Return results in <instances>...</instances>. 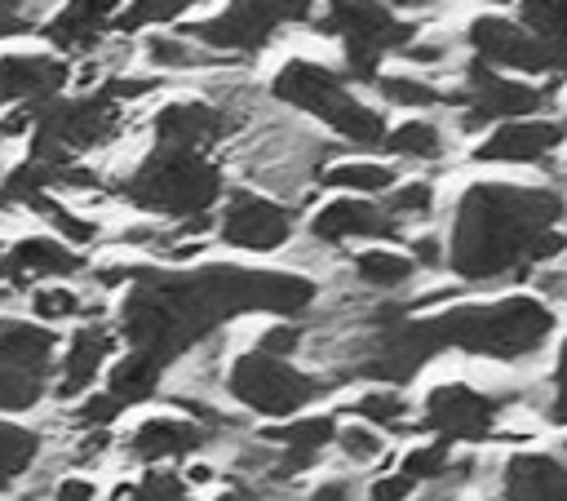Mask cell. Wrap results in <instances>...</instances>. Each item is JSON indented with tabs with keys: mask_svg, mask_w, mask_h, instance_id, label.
I'll use <instances>...</instances> for the list:
<instances>
[{
	"mask_svg": "<svg viewBox=\"0 0 567 501\" xmlns=\"http://www.w3.org/2000/svg\"><path fill=\"white\" fill-rule=\"evenodd\" d=\"M133 293L124 297L120 328L133 350L159 359L164 368L204 341L217 324L244 310L306 315L315 301V279L284 270H244V266H204L190 275H164L133 266Z\"/></svg>",
	"mask_w": 567,
	"mask_h": 501,
	"instance_id": "obj_1",
	"label": "cell"
},
{
	"mask_svg": "<svg viewBox=\"0 0 567 501\" xmlns=\"http://www.w3.org/2000/svg\"><path fill=\"white\" fill-rule=\"evenodd\" d=\"M567 195L549 186L474 182L456 200L452 217V270L465 284L523 279L532 266L554 262L567 248L563 222Z\"/></svg>",
	"mask_w": 567,
	"mask_h": 501,
	"instance_id": "obj_2",
	"label": "cell"
},
{
	"mask_svg": "<svg viewBox=\"0 0 567 501\" xmlns=\"http://www.w3.org/2000/svg\"><path fill=\"white\" fill-rule=\"evenodd\" d=\"M443 350L496 359V364H527L545 350L558 319L540 297H501L483 306H452L430 319Z\"/></svg>",
	"mask_w": 567,
	"mask_h": 501,
	"instance_id": "obj_3",
	"label": "cell"
},
{
	"mask_svg": "<svg viewBox=\"0 0 567 501\" xmlns=\"http://www.w3.org/2000/svg\"><path fill=\"white\" fill-rule=\"evenodd\" d=\"M270 93L284 102V106H297L315 120H323L341 142L359 146V151H377L385 142V115L368 102H359L346 84L341 71L323 67V62H288L275 80H270Z\"/></svg>",
	"mask_w": 567,
	"mask_h": 501,
	"instance_id": "obj_4",
	"label": "cell"
},
{
	"mask_svg": "<svg viewBox=\"0 0 567 501\" xmlns=\"http://www.w3.org/2000/svg\"><path fill=\"white\" fill-rule=\"evenodd\" d=\"M124 195L146 213L190 222V217H204L221 195V173L213 160H204V151L155 146L142 160V168L124 182Z\"/></svg>",
	"mask_w": 567,
	"mask_h": 501,
	"instance_id": "obj_5",
	"label": "cell"
},
{
	"mask_svg": "<svg viewBox=\"0 0 567 501\" xmlns=\"http://www.w3.org/2000/svg\"><path fill=\"white\" fill-rule=\"evenodd\" d=\"M226 390L235 403H244L257 417H292L301 408H315L332 390H341V381L332 372H306L288 355H270V350L252 346L248 355H239L230 364Z\"/></svg>",
	"mask_w": 567,
	"mask_h": 501,
	"instance_id": "obj_6",
	"label": "cell"
},
{
	"mask_svg": "<svg viewBox=\"0 0 567 501\" xmlns=\"http://www.w3.org/2000/svg\"><path fill=\"white\" fill-rule=\"evenodd\" d=\"M315 31L337 35L346 44V75L372 84L385 53H399L416 27L403 22L385 0H328V9L315 18Z\"/></svg>",
	"mask_w": 567,
	"mask_h": 501,
	"instance_id": "obj_7",
	"label": "cell"
},
{
	"mask_svg": "<svg viewBox=\"0 0 567 501\" xmlns=\"http://www.w3.org/2000/svg\"><path fill=\"white\" fill-rule=\"evenodd\" d=\"M35 133H31V160L44 164H71V155L106 142L120 129V102L97 89L89 98L62 102V98H44L40 106H31Z\"/></svg>",
	"mask_w": 567,
	"mask_h": 501,
	"instance_id": "obj_8",
	"label": "cell"
},
{
	"mask_svg": "<svg viewBox=\"0 0 567 501\" xmlns=\"http://www.w3.org/2000/svg\"><path fill=\"white\" fill-rule=\"evenodd\" d=\"M514 403H532V390H478L470 381H443L421 403V434L443 443H487Z\"/></svg>",
	"mask_w": 567,
	"mask_h": 501,
	"instance_id": "obj_9",
	"label": "cell"
},
{
	"mask_svg": "<svg viewBox=\"0 0 567 501\" xmlns=\"http://www.w3.org/2000/svg\"><path fill=\"white\" fill-rule=\"evenodd\" d=\"M315 9V0H230L217 18L186 27V40H199L208 49L221 53H257L275 40L279 27L288 22H306Z\"/></svg>",
	"mask_w": 567,
	"mask_h": 501,
	"instance_id": "obj_10",
	"label": "cell"
},
{
	"mask_svg": "<svg viewBox=\"0 0 567 501\" xmlns=\"http://www.w3.org/2000/svg\"><path fill=\"white\" fill-rule=\"evenodd\" d=\"M545 98H549V89H536L527 80H509V75H501L496 67H487L478 58L465 67V89L456 98L447 93L452 106H465L461 111V129H483V124L536 115L545 106Z\"/></svg>",
	"mask_w": 567,
	"mask_h": 501,
	"instance_id": "obj_11",
	"label": "cell"
},
{
	"mask_svg": "<svg viewBox=\"0 0 567 501\" xmlns=\"http://www.w3.org/2000/svg\"><path fill=\"white\" fill-rule=\"evenodd\" d=\"M217 235L230 248L275 253L292 235V208L270 200V195H257V191H230L226 208H221V222H217Z\"/></svg>",
	"mask_w": 567,
	"mask_h": 501,
	"instance_id": "obj_12",
	"label": "cell"
},
{
	"mask_svg": "<svg viewBox=\"0 0 567 501\" xmlns=\"http://www.w3.org/2000/svg\"><path fill=\"white\" fill-rule=\"evenodd\" d=\"M465 40H470L474 58L487 67H509V71H527V75H549V71L563 75L558 58L527 27H518L509 18H474Z\"/></svg>",
	"mask_w": 567,
	"mask_h": 501,
	"instance_id": "obj_13",
	"label": "cell"
},
{
	"mask_svg": "<svg viewBox=\"0 0 567 501\" xmlns=\"http://www.w3.org/2000/svg\"><path fill=\"white\" fill-rule=\"evenodd\" d=\"M563 124L554 120H532V115H518V120H501L483 146H474V160L478 164H545L558 146H563Z\"/></svg>",
	"mask_w": 567,
	"mask_h": 501,
	"instance_id": "obj_14",
	"label": "cell"
},
{
	"mask_svg": "<svg viewBox=\"0 0 567 501\" xmlns=\"http://www.w3.org/2000/svg\"><path fill=\"white\" fill-rule=\"evenodd\" d=\"M403 226L372 200H359V195H346V200H332L323 204L315 217H310V235L315 244H346V239H394Z\"/></svg>",
	"mask_w": 567,
	"mask_h": 501,
	"instance_id": "obj_15",
	"label": "cell"
},
{
	"mask_svg": "<svg viewBox=\"0 0 567 501\" xmlns=\"http://www.w3.org/2000/svg\"><path fill=\"white\" fill-rule=\"evenodd\" d=\"M230 115L213 102H168L155 115V142L182 146V151H208L230 133Z\"/></svg>",
	"mask_w": 567,
	"mask_h": 501,
	"instance_id": "obj_16",
	"label": "cell"
},
{
	"mask_svg": "<svg viewBox=\"0 0 567 501\" xmlns=\"http://www.w3.org/2000/svg\"><path fill=\"white\" fill-rule=\"evenodd\" d=\"M501 501H567V461L549 452H514L501 466Z\"/></svg>",
	"mask_w": 567,
	"mask_h": 501,
	"instance_id": "obj_17",
	"label": "cell"
},
{
	"mask_svg": "<svg viewBox=\"0 0 567 501\" xmlns=\"http://www.w3.org/2000/svg\"><path fill=\"white\" fill-rule=\"evenodd\" d=\"M66 84V62L44 58V53H22V58H0V106L4 102H44Z\"/></svg>",
	"mask_w": 567,
	"mask_h": 501,
	"instance_id": "obj_18",
	"label": "cell"
},
{
	"mask_svg": "<svg viewBox=\"0 0 567 501\" xmlns=\"http://www.w3.org/2000/svg\"><path fill=\"white\" fill-rule=\"evenodd\" d=\"M208 443V426L186 421V417H151L133 430L128 452L133 461H173L186 452H199Z\"/></svg>",
	"mask_w": 567,
	"mask_h": 501,
	"instance_id": "obj_19",
	"label": "cell"
},
{
	"mask_svg": "<svg viewBox=\"0 0 567 501\" xmlns=\"http://www.w3.org/2000/svg\"><path fill=\"white\" fill-rule=\"evenodd\" d=\"M71 270H80V253H71L58 239H22L0 262V275L13 284H27L31 275H71Z\"/></svg>",
	"mask_w": 567,
	"mask_h": 501,
	"instance_id": "obj_20",
	"label": "cell"
},
{
	"mask_svg": "<svg viewBox=\"0 0 567 501\" xmlns=\"http://www.w3.org/2000/svg\"><path fill=\"white\" fill-rule=\"evenodd\" d=\"M106 355H111V333H106L102 324H89V328H80V333L71 337V346H66L58 395H62V399H71V395L89 390V381L97 377V368H102V359H106Z\"/></svg>",
	"mask_w": 567,
	"mask_h": 501,
	"instance_id": "obj_21",
	"label": "cell"
},
{
	"mask_svg": "<svg viewBox=\"0 0 567 501\" xmlns=\"http://www.w3.org/2000/svg\"><path fill=\"white\" fill-rule=\"evenodd\" d=\"M115 4H120V0H71V4L44 27V35H49L58 49H89V44L102 35V27H106V18L115 13Z\"/></svg>",
	"mask_w": 567,
	"mask_h": 501,
	"instance_id": "obj_22",
	"label": "cell"
},
{
	"mask_svg": "<svg viewBox=\"0 0 567 501\" xmlns=\"http://www.w3.org/2000/svg\"><path fill=\"white\" fill-rule=\"evenodd\" d=\"M350 417H359V421H368V426H377L385 434H421L416 421H408L412 417V399L399 386H385V381L372 386V390H363L350 403Z\"/></svg>",
	"mask_w": 567,
	"mask_h": 501,
	"instance_id": "obj_23",
	"label": "cell"
},
{
	"mask_svg": "<svg viewBox=\"0 0 567 501\" xmlns=\"http://www.w3.org/2000/svg\"><path fill=\"white\" fill-rule=\"evenodd\" d=\"M49 359H53V333L40 328V324H18V319H4L0 324V364H13V368H27V372H49Z\"/></svg>",
	"mask_w": 567,
	"mask_h": 501,
	"instance_id": "obj_24",
	"label": "cell"
},
{
	"mask_svg": "<svg viewBox=\"0 0 567 501\" xmlns=\"http://www.w3.org/2000/svg\"><path fill=\"white\" fill-rule=\"evenodd\" d=\"M416 275V262L394 253V248H363L354 257V279L368 288V293H403Z\"/></svg>",
	"mask_w": 567,
	"mask_h": 501,
	"instance_id": "obj_25",
	"label": "cell"
},
{
	"mask_svg": "<svg viewBox=\"0 0 567 501\" xmlns=\"http://www.w3.org/2000/svg\"><path fill=\"white\" fill-rule=\"evenodd\" d=\"M159 372H164L159 359H151V355H142V350H128V355L111 368L106 395H115L124 408H128V403H142V399H151V395L159 390Z\"/></svg>",
	"mask_w": 567,
	"mask_h": 501,
	"instance_id": "obj_26",
	"label": "cell"
},
{
	"mask_svg": "<svg viewBox=\"0 0 567 501\" xmlns=\"http://www.w3.org/2000/svg\"><path fill=\"white\" fill-rule=\"evenodd\" d=\"M390 155H399V160H443V151H447V137H443V129L434 124V120H408V124H399V129H385V142H381Z\"/></svg>",
	"mask_w": 567,
	"mask_h": 501,
	"instance_id": "obj_27",
	"label": "cell"
},
{
	"mask_svg": "<svg viewBox=\"0 0 567 501\" xmlns=\"http://www.w3.org/2000/svg\"><path fill=\"white\" fill-rule=\"evenodd\" d=\"M523 27L558 58L567 71V0H523Z\"/></svg>",
	"mask_w": 567,
	"mask_h": 501,
	"instance_id": "obj_28",
	"label": "cell"
},
{
	"mask_svg": "<svg viewBox=\"0 0 567 501\" xmlns=\"http://www.w3.org/2000/svg\"><path fill=\"white\" fill-rule=\"evenodd\" d=\"M319 186H337V191H354V195H381L394 186V168L390 164H377V160H346V164H332L315 177Z\"/></svg>",
	"mask_w": 567,
	"mask_h": 501,
	"instance_id": "obj_29",
	"label": "cell"
},
{
	"mask_svg": "<svg viewBox=\"0 0 567 501\" xmlns=\"http://www.w3.org/2000/svg\"><path fill=\"white\" fill-rule=\"evenodd\" d=\"M332 448L341 452L346 466H377L385 457V430H377L368 421H346V426H337Z\"/></svg>",
	"mask_w": 567,
	"mask_h": 501,
	"instance_id": "obj_30",
	"label": "cell"
},
{
	"mask_svg": "<svg viewBox=\"0 0 567 501\" xmlns=\"http://www.w3.org/2000/svg\"><path fill=\"white\" fill-rule=\"evenodd\" d=\"M35 452H40V439L31 430L0 421V488H9L35 461Z\"/></svg>",
	"mask_w": 567,
	"mask_h": 501,
	"instance_id": "obj_31",
	"label": "cell"
},
{
	"mask_svg": "<svg viewBox=\"0 0 567 501\" xmlns=\"http://www.w3.org/2000/svg\"><path fill=\"white\" fill-rule=\"evenodd\" d=\"M381 208H385L399 226H408V222H425V217L434 213V186H430V182H403V186L394 182Z\"/></svg>",
	"mask_w": 567,
	"mask_h": 501,
	"instance_id": "obj_32",
	"label": "cell"
},
{
	"mask_svg": "<svg viewBox=\"0 0 567 501\" xmlns=\"http://www.w3.org/2000/svg\"><path fill=\"white\" fill-rule=\"evenodd\" d=\"M372 84L381 89V98L390 106H443L447 102L443 89H434V84H425L416 75H377Z\"/></svg>",
	"mask_w": 567,
	"mask_h": 501,
	"instance_id": "obj_33",
	"label": "cell"
},
{
	"mask_svg": "<svg viewBox=\"0 0 567 501\" xmlns=\"http://www.w3.org/2000/svg\"><path fill=\"white\" fill-rule=\"evenodd\" d=\"M452 457H456V452H452V443L430 439V443L408 448V452H403V461H399V470H403L408 479H416V483H434V479H443V474H447Z\"/></svg>",
	"mask_w": 567,
	"mask_h": 501,
	"instance_id": "obj_34",
	"label": "cell"
},
{
	"mask_svg": "<svg viewBox=\"0 0 567 501\" xmlns=\"http://www.w3.org/2000/svg\"><path fill=\"white\" fill-rule=\"evenodd\" d=\"M22 204H31L44 222H53V226H58V235H62V239H71V244H89V239L97 235V226H93V222H84V217H75L71 208H62L49 191H31Z\"/></svg>",
	"mask_w": 567,
	"mask_h": 501,
	"instance_id": "obj_35",
	"label": "cell"
},
{
	"mask_svg": "<svg viewBox=\"0 0 567 501\" xmlns=\"http://www.w3.org/2000/svg\"><path fill=\"white\" fill-rule=\"evenodd\" d=\"M40 395H44V377H40V372L0 364V412H22V408H31Z\"/></svg>",
	"mask_w": 567,
	"mask_h": 501,
	"instance_id": "obj_36",
	"label": "cell"
},
{
	"mask_svg": "<svg viewBox=\"0 0 567 501\" xmlns=\"http://www.w3.org/2000/svg\"><path fill=\"white\" fill-rule=\"evenodd\" d=\"M124 501H190V488L177 470H151L137 488H128Z\"/></svg>",
	"mask_w": 567,
	"mask_h": 501,
	"instance_id": "obj_37",
	"label": "cell"
},
{
	"mask_svg": "<svg viewBox=\"0 0 567 501\" xmlns=\"http://www.w3.org/2000/svg\"><path fill=\"white\" fill-rule=\"evenodd\" d=\"M190 0H133V9L115 22L120 31H137V27H151V22H173Z\"/></svg>",
	"mask_w": 567,
	"mask_h": 501,
	"instance_id": "obj_38",
	"label": "cell"
},
{
	"mask_svg": "<svg viewBox=\"0 0 567 501\" xmlns=\"http://www.w3.org/2000/svg\"><path fill=\"white\" fill-rule=\"evenodd\" d=\"M416 479H408L403 470H394V474H381V479H372L368 483V492H363V501H412L416 497Z\"/></svg>",
	"mask_w": 567,
	"mask_h": 501,
	"instance_id": "obj_39",
	"label": "cell"
},
{
	"mask_svg": "<svg viewBox=\"0 0 567 501\" xmlns=\"http://www.w3.org/2000/svg\"><path fill=\"white\" fill-rule=\"evenodd\" d=\"M257 346L261 350H270V355H297L301 346H306V328L301 324H275V328H266L261 337H257Z\"/></svg>",
	"mask_w": 567,
	"mask_h": 501,
	"instance_id": "obj_40",
	"label": "cell"
},
{
	"mask_svg": "<svg viewBox=\"0 0 567 501\" xmlns=\"http://www.w3.org/2000/svg\"><path fill=\"white\" fill-rule=\"evenodd\" d=\"M146 49H151V58H155L159 67H195V62H199V53H195L186 40H177V35H155Z\"/></svg>",
	"mask_w": 567,
	"mask_h": 501,
	"instance_id": "obj_41",
	"label": "cell"
},
{
	"mask_svg": "<svg viewBox=\"0 0 567 501\" xmlns=\"http://www.w3.org/2000/svg\"><path fill=\"white\" fill-rule=\"evenodd\" d=\"M31 306H35V315H40V319H66V315H75V310H80V297H75V293H66V288H40Z\"/></svg>",
	"mask_w": 567,
	"mask_h": 501,
	"instance_id": "obj_42",
	"label": "cell"
},
{
	"mask_svg": "<svg viewBox=\"0 0 567 501\" xmlns=\"http://www.w3.org/2000/svg\"><path fill=\"white\" fill-rule=\"evenodd\" d=\"M120 412H124V403H120L115 395H93V399H84V403H80L75 421H80V426H93V430H102V426H111Z\"/></svg>",
	"mask_w": 567,
	"mask_h": 501,
	"instance_id": "obj_43",
	"label": "cell"
},
{
	"mask_svg": "<svg viewBox=\"0 0 567 501\" xmlns=\"http://www.w3.org/2000/svg\"><path fill=\"white\" fill-rule=\"evenodd\" d=\"M297 501H359V483L346 474H332V479H319L315 488H306Z\"/></svg>",
	"mask_w": 567,
	"mask_h": 501,
	"instance_id": "obj_44",
	"label": "cell"
},
{
	"mask_svg": "<svg viewBox=\"0 0 567 501\" xmlns=\"http://www.w3.org/2000/svg\"><path fill=\"white\" fill-rule=\"evenodd\" d=\"M22 4L27 0H0V40L4 35H22L31 22H27V13H22Z\"/></svg>",
	"mask_w": 567,
	"mask_h": 501,
	"instance_id": "obj_45",
	"label": "cell"
},
{
	"mask_svg": "<svg viewBox=\"0 0 567 501\" xmlns=\"http://www.w3.org/2000/svg\"><path fill=\"white\" fill-rule=\"evenodd\" d=\"M412 262H416V266H425V270H434V266H443V253H439V239H434V235H421V239H412Z\"/></svg>",
	"mask_w": 567,
	"mask_h": 501,
	"instance_id": "obj_46",
	"label": "cell"
},
{
	"mask_svg": "<svg viewBox=\"0 0 567 501\" xmlns=\"http://www.w3.org/2000/svg\"><path fill=\"white\" fill-rule=\"evenodd\" d=\"M399 53H403L408 62H425V67H434V62H443L447 44H412V40H408V44H403Z\"/></svg>",
	"mask_w": 567,
	"mask_h": 501,
	"instance_id": "obj_47",
	"label": "cell"
},
{
	"mask_svg": "<svg viewBox=\"0 0 567 501\" xmlns=\"http://www.w3.org/2000/svg\"><path fill=\"white\" fill-rule=\"evenodd\" d=\"M53 497H58V501H93V483H89V479H66Z\"/></svg>",
	"mask_w": 567,
	"mask_h": 501,
	"instance_id": "obj_48",
	"label": "cell"
},
{
	"mask_svg": "<svg viewBox=\"0 0 567 501\" xmlns=\"http://www.w3.org/2000/svg\"><path fill=\"white\" fill-rule=\"evenodd\" d=\"M545 390H549V395H567V337H563V346H558V368H554V377H549Z\"/></svg>",
	"mask_w": 567,
	"mask_h": 501,
	"instance_id": "obj_49",
	"label": "cell"
},
{
	"mask_svg": "<svg viewBox=\"0 0 567 501\" xmlns=\"http://www.w3.org/2000/svg\"><path fill=\"white\" fill-rule=\"evenodd\" d=\"M4 204H13V200H9V195H4V186H0V208H4Z\"/></svg>",
	"mask_w": 567,
	"mask_h": 501,
	"instance_id": "obj_50",
	"label": "cell"
},
{
	"mask_svg": "<svg viewBox=\"0 0 567 501\" xmlns=\"http://www.w3.org/2000/svg\"><path fill=\"white\" fill-rule=\"evenodd\" d=\"M492 4H509V0H492Z\"/></svg>",
	"mask_w": 567,
	"mask_h": 501,
	"instance_id": "obj_51",
	"label": "cell"
}]
</instances>
